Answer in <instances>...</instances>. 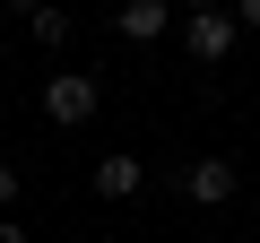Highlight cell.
I'll return each mask as SVG.
<instances>
[{"mask_svg": "<svg viewBox=\"0 0 260 243\" xmlns=\"http://www.w3.org/2000/svg\"><path fill=\"white\" fill-rule=\"evenodd\" d=\"M95 200H139V183H148V165L139 157H130V148H113V157H95Z\"/></svg>", "mask_w": 260, "mask_h": 243, "instance_id": "3", "label": "cell"}, {"mask_svg": "<svg viewBox=\"0 0 260 243\" xmlns=\"http://www.w3.org/2000/svg\"><path fill=\"white\" fill-rule=\"evenodd\" d=\"M0 243H26V226H18V217H0Z\"/></svg>", "mask_w": 260, "mask_h": 243, "instance_id": "9", "label": "cell"}, {"mask_svg": "<svg viewBox=\"0 0 260 243\" xmlns=\"http://www.w3.org/2000/svg\"><path fill=\"white\" fill-rule=\"evenodd\" d=\"M234 9H191V61H225L234 52Z\"/></svg>", "mask_w": 260, "mask_h": 243, "instance_id": "4", "label": "cell"}, {"mask_svg": "<svg viewBox=\"0 0 260 243\" xmlns=\"http://www.w3.org/2000/svg\"><path fill=\"white\" fill-rule=\"evenodd\" d=\"M165 26H174V0H121V35L130 44H156Z\"/></svg>", "mask_w": 260, "mask_h": 243, "instance_id": "5", "label": "cell"}, {"mask_svg": "<svg viewBox=\"0 0 260 243\" xmlns=\"http://www.w3.org/2000/svg\"><path fill=\"white\" fill-rule=\"evenodd\" d=\"M95 104H104V87H95L87 70H52V78H44V122H61V131L95 122Z\"/></svg>", "mask_w": 260, "mask_h": 243, "instance_id": "1", "label": "cell"}, {"mask_svg": "<svg viewBox=\"0 0 260 243\" xmlns=\"http://www.w3.org/2000/svg\"><path fill=\"white\" fill-rule=\"evenodd\" d=\"M234 26H243V35H260V0H234Z\"/></svg>", "mask_w": 260, "mask_h": 243, "instance_id": "7", "label": "cell"}, {"mask_svg": "<svg viewBox=\"0 0 260 243\" xmlns=\"http://www.w3.org/2000/svg\"><path fill=\"white\" fill-rule=\"evenodd\" d=\"M191 9H225V0H191Z\"/></svg>", "mask_w": 260, "mask_h": 243, "instance_id": "11", "label": "cell"}, {"mask_svg": "<svg viewBox=\"0 0 260 243\" xmlns=\"http://www.w3.org/2000/svg\"><path fill=\"white\" fill-rule=\"evenodd\" d=\"M9 200H18V165L0 157V208H9Z\"/></svg>", "mask_w": 260, "mask_h": 243, "instance_id": "8", "label": "cell"}, {"mask_svg": "<svg viewBox=\"0 0 260 243\" xmlns=\"http://www.w3.org/2000/svg\"><path fill=\"white\" fill-rule=\"evenodd\" d=\"M26 35H35L44 52H61V44H70V9H61V0H44V9L26 18Z\"/></svg>", "mask_w": 260, "mask_h": 243, "instance_id": "6", "label": "cell"}, {"mask_svg": "<svg viewBox=\"0 0 260 243\" xmlns=\"http://www.w3.org/2000/svg\"><path fill=\"white\" fill-rule=\"evenodd\" d=\"M0 78H9V61H0Z\"/></svg>", "mask_w": 260, "mask_h": 243, "instance_id": "12", "label": "cell"}, {"mask_svg": "<svg viewBox=\"0 0 260 243\" xmlns=\"http://www.w3.org/2000/svg\"><path fill=\"white\" fill-rule=\"evenodd\" d=\"M234 191H243L234 157H191V165H182V200H191V208H225Z\"/></svg>", "mask_w": 260, "mask_h": 243, "instance_id": "2", "label": "cell"}, {"mask_svg": "<svg viewBox=\"0 0 260 243\" xmlns=\"http://www.w3.org/2000/svg\"><path fill=\"white\" fill-rule=\"evenodd\" d=\"M0 9H18V18H35V9H44V0H0Z\"/></svg>", "mask_w": 260, "mask_h": 243, "instance_id": "10", "label": "cell"}]
</instances>
